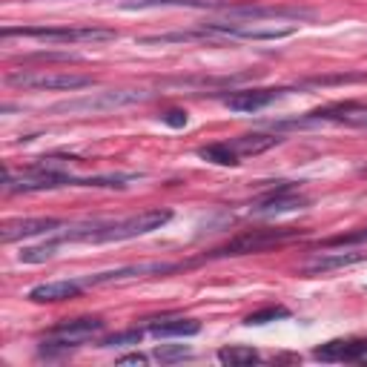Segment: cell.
Returning a JSON list of instances; mask_svg holds the SVG:
<instances>
[{"label": "cell", "instance_id": "obj_8", "mask_svg": "<svg viewBox=\"0 0 367 367\" xmlns=\"http://www.w3.org/2000/svg\"><path fill=\"white\" fill-rule=\"evenodd\" d=\"M361 261H367V253H361V250L319 253V256H313V258L302 267V273H304V276H327V273H336V270H348V267L361 264Z\"/></svg>", "mask_w": 367, "mask_h": 367}, {"label": "cell", "instance_id": "obj_14", "mask_svg": "<svg viewBox=\"0 0 367 367\" xmlns=\"http://www.w3.org/2000/svg\"><path fill=\"white\" fill-rule=\"evenodd\" d=\"M150 333L155 338H187V336H198L201 333V325L195 319H161V322H153L150 325Z\"/></svg>", "mask_w": 367, "mask_h": 367}, {"label": "cell", "instance_id": "obj_2", "mask_svg": "<svg viewBox=\"0 0 367 367\" xmlns=\"http://www.w3.org/2000/svg\"><path fill=\"white\" fill-rule=\"evenodd\" d=\"M3 38H35L46 43H107L118 32L107 26H3Z\"/></svg>", "mask_w": 367, "mask_h": 367}, {"label": "cell", "instance_id": "obj_9", "mask_svg": "<svg viewBox=\"0 0 367 367\" xmlns=\"http://www.w3.org/2000/svg\"><path fill=\"white\" fill-rule=\"evenodd\" d=\"M307 207V198H302V195L292 192V184H281L279 189H270L264 195V198L253 207L256 215H279V212H290V210H302Z\"/></svg>", "mask_w": 367, "mask_h": 367}, {"label": "cell", "instance_id": "obj_4", "mask_svg": "<svg viewBox=\"0 0 367 367\" xmlns=\"http://www.w3.org/2000/svg\"><path fill=\"white\" fill-rule=\"evenodd\" d=\"M104 330V322L101 319H72V322H61L58 327L49 330L46 341L40 353L43 356H52V353H66L72 348H81L84 341L95 338L97 333Z\"/></svg>", "mask_w": 367, "mask_h": 367}, {"label": "cell", "instance_id": "obj_11", "mask_svg": "<svg viewBox=\"0 0 367 367\" xmlns=\"http://www.w3.org/2000/svg\"><path fill=\"white\" fill-rule=\"evenodd\" d=\"M364 356H367V338H333L313 350V359L319 361H359Z\"/></svg>", "mask_w": 367, "mask_h": 367}, {"label": "cell", "instance_id": "obj_6", "mask_svg": "<svg viewBox=\"0 0 367 367\" xmlns=\"http://www.w3.org/2000/svg\"><path fill=\"white\" fill-rule=\"evenodd\" d=\"M302 235V230H253V233H244L238 238H233L230 244H224V247H218L212 256L221 258V256H244V253H258V250H267L273 247V244H281L287 238H296Z\"/></svg>", "mask_w": 367, "mask_h": 367}, {"label": "cell", "instance_id": "obj_7", "mask_svg": "<svg viewBox=\"0 0 367 367\" xmlns=\"http://www.w3.org/2000/svg\"><path fill=\"white\" fill-rule=\"evenodd\" d=\"M181 270V264H169V261H143V264H130V267H118L109 273H95L84 279V284L97 287V284H115V281H130V279H146V276H166Z\"/></svg>", "mask_w": 367, "mask_h": 367}, {"label": "cell", "instance_id": "obj_12", "mask_svg": "<svg viewBox=\"0 0 367 367\" xmlns=\"http://www.w3.org/2000/svg\"><path fill=\"white\" fill-rule=\"evenodd\" d=\"M86 284L84 281H46L29 290V302L35 304H55V302H66V299H75L81 296V290Z\"/></svg>", "mask_w": 367, "mask_h": 367}, {"label": "cell", "instance_id": "obj_16", "mask_svg": "<svg viewBox=\"0 0 367 367\" xmlns=\"http://www.w3.org/2000/svg\"><path fill=\"white\" fill-rule=\"evenodd\" d=\"M261 356L256 348H247V345H230V348H221L218 350V361L221 364H230V367H247V364H256Z\"/></svg>", "mask_w": 367, "mask_h": 367}, {"label": "cell", "instance_id": "obj_17", "mask_svg": "<svg viewBox=\"0 0 367 367\" xmlns=\"http://www.w3.org/2000/svg\"><path fill=\"white\" fill-rule=\"evenodd\" d=\"M198 155L210 164H218V166H235L238 164V153L233 150L230 143H210V146H201Z\"/></svg>", "mask_w": 367, "mask_h": 367}, {"label": "cell", "instance_id": "obj_10", "mask_svg": "<svg viewBox=\"0 0 367 367\" xmlns=\"http://www.w3.org/2000/svg\"><path fill=\"white\" fill-rule=\"evenodd\" d=\"M61 230L58 218H17V221H6L3 230H0V241L12 244L20 238H32V235H46Z\"/></svg>", "mask_w": 367, "mask_h": 367}, {"label": "cell", "instance_id": "obj_21", "mask_svg": "<svg viewBox=\"0 0 367 367\" xmlns=\"http://www.w3.org/2000/svg\"><path fill=\"white\" fill-rule=\"evenodd\" d=\"M141 330H127V333H115V336H107L101 341V348H120V345H138L141 341Z\"/></svg>", "mask_w": 367, "mask_h": 367}, {"label": "cell", "instance_id": "obj_15", "mask_svg": "<svg viewBox=\"0 0 367 367\" xmlns=\"http://www.w3.org/2000/svg\"><path fill=\"white\" fill-rule=\"evenodd\" d=\"M281 143V138L279 135H264V132H250V135H238V138H233V150L238 153V158L241 155H261V153H267V150H273V146H279Z\"/></svg>", "mask_w": 367, "mask_h": 367}, {"label": "cell", "instance_id": "obj_22", "mask_svg": "<svg viewBox=\"0 0 367 367\" xmlns=\"http://www.w3.org/2000/svg\"><path fill=\"white\" fill-rule=\"evenodd\" d=\"M161 120H164L166 127L181 130V127H187V112H184V109H169V112L161 115Z\"/></svg>", "mask_w": 367, "mask_h": 367}, {"label": "cell", "instance_id": "obj_5", "mask_svg": "<svg viewBox=\"0 0 367 367\" xmlns=\"http://www.w3.org/2000/svg\"><path fill=\"white\" fill-rule=\"evenodd\" d=\"M6 84H9V86H17V89L72 92V89L92 86L95 78L78 75V72H12V75H6Z\"/></svg>", "mask_w": 367, "mask_h": 367}, {"label": "cell", "instance_id": "obj_19", "mask_svg": "<svg viewBox=\"0 0 367 367\" xmlns=\"http://www.w3.org/2000/svg\"><path fill=\"white\" fill-rule=\"evenodd\" d=\"M276 319H290V310L287 307H264V310H258V313H250L247 319H244V325H270V322H276Z\"/></svg>", "mask_w": 367, "mask_h": 367}, {"label": "cell", "instance_id": "obj_3", "mask_svg": "<svg viewBox=\"0 0 367 367\" xmlns=\"http://www.w3.org/2000/svg\"><path fill=\"white\" fill-rule=\"evenodd\" d=\"M153 92L146 89H109V92H97V95H86V97H75V101H63L55 104L52 112H86V115H97V112H112L120 107H132V104H143L150 101Z\"/></svg>", "mask_w": 367, "mask_h": 367}, {"label": "cell", "instance_id": "obj_1", "mask_svg": "<svg viewBox=\"0 0 367 367\" xmlns=\"http://www.w3.org/2000/svg\"><path fill=\"white\" fill-rule=\"evenodd\" d=\"M169 218H173L169 210H143L138 215L124 218V221H92V224L69 227L58 235V241H92V244L127 241V238H138L153 230H161Z\"/></svg>", "mask_w": 367, "mask_h": 367}, {"label": "cell", "instance_id": "obj_23", "mask_svg": "<svg viewBox=\"0 0 367 367\" xmlns=\"http://www.w3.org/2000/svg\"><path fill=\"white\" fill-rule=\"evenodd\" d=\"M118 364H135V367H146L150 364V359H146L143 353H130V356H120Z\"/></svg>", "mask_w": 367, "mask_h": 367}, {"label": "cell", "instance_id": "obj_13", "mask_svg": "<svg viewBox=\"0 0 367 367\" xmlns=\"http://www.w3.org/2000/svg\"><path fill=\"white\" fill-rule=\"evenodd\" d=\"M279 95H281V89H244V92L227 95L224 104L235 112H258L264 107H270Z\"/></svg>", "mask_w": 367, "mask_h": 367}, {"label": "cell", "instance_id": "obj_20", "mask_svg": "<svg viewBox=\"0 0 367 367\" xmlns=\"http://www.w3.org/2000/svg\"><path fill=\"white\" fill-rule=\"evenodd\" d=\"M189 356H192V350L184 348V345H158L155 348V359L161 364H175V361H184Z\"/></svg>", "mask_w": 367, "mask_h": 367}, {"label": "cell", "instance_id": "obj_18", "mask_svg": "<svg viewBox=\"0 0 367 367\" xmlns=\"http://www.w3.org/2000/svg\"><path fill=\"white\" fill-rule=\"evenodd\" d=\"M58 238H52V241H46V244H38V247H23L20 250V261L23 264H43V261H49V258H52L55 253H58Z\"/></svg>", "mask_w": 367, "mask_h": 367}]
</instances>
